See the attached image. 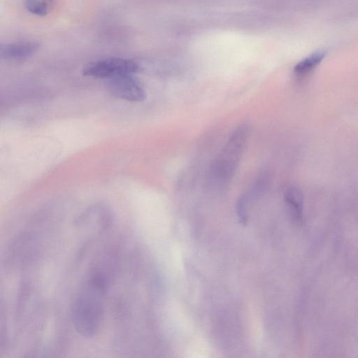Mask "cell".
<instances>
[{
    "mask_svg": "<svg viewBox=\"0 0 358 358\" xmlns=\"http://www.w3.org/2000/svg\"><path fill=\"white\" fill-rule=\"evenodd\" d=\"M112 267L110 261L103 258L96 259L74 301L73 324L76 331L83 336L92 337L100 329L112 278Z\"/></svg>",
    "mask_w": 358,
    "mask_h": 358,
    "instance_id": "obj_1",
    "label": "cell"
},
{
    "mask_svg": "<svg viewBox=\"0 0 358 358\" xmlns=\"http://www.w3.org/2000/svg\"><path fill=\"white\" fill-rule=\"evenodd\" d=\"M139 69V65L131 59L108 57L87 64L82 72L85 76L108 80L122 75L134 74Z\"/></svg>",
    "mask_w": 358,
    "mask_h": 358,
    "instance_id": "obj_3",
    "label": "cell"
},
{
    "mask_svg": "<svg viewBox=\"0 0 358 358\" xmlns=\"http://www.w3.org/2000/svg\"><path fill=\"white\" fill-rule=\"evenodd\" d=\"M36 42H20L1 45L0 57L7 60H19L33 55L39 49Z\"/></svg>",
    "mask_w": 358,
    "mask_h": 358,
    "instance_id": "obj_5",
    "label": "cell"
},
{
    "mask_svg": "<svg viewBox=\"0 0 358 358\" xmlns=\"http://www.w3.org/2000/svg\"><path fill=\"white\" fill-rule=\"evenodd\" d=\"M249 132L248 126L242 124L231 134L212 166L210 176L214 185H226L230 181L241 157Z\"/></svg>",
    "mask_w": 358,
    "mask_h": 358,
    "instance_id": "obj_2",
    "label": "cell"
},
{
    "mask_svg": "<svg viewBox=\"0 0 358 358\" xmlns=\"http://www.w3.org/2000/svg\"><path fill=\"white\" fill-rule=\"evenodd\" d=\"M106 87L113 96L127 101L141 102L146 98L143 85L133 74L108 79Z\"/></svg>",
    "mask_w": 358,
    "mask_h": 358,
    "instance_id": "obj_4",
    "label": "cell"
},
{
    "mask_svg": "<svg viewBox=\"0 0 358 358\" xmlns=\"http://www.w3.org/2000/svg\"><path fill=\"white\" fill-rule=\"evenodd\" d=\"M249 197L247 193L243 194L238 199L236 203V213L239 221L242 224H246L248 222V205Z\"/></svg>",
    "mask_w": 358,
    "mask_h": 358,
    "instance_id": "obj_8",
    "label": "cell"
},
{
    "mask_svg": "<svg viewBox=\"0 0 358 358\" xmlns=\"http://www.w3.org/2000/svg\"><path fill=\"white\" fill-rule=\"evenodd\" d=\"M327 51L318 50L300 61L294 68V73L298 76L307 75L315 69L325 58Z\"/></svg>",
    "mask_w": 358,
    "mask_h": 358,
    "instance_id": "obj_6",
    "label": "cell"
},
{
    "mask_svg": "<svg viewBox=\"0 0 358 358\" xmlns=\"http://www.w3.org/2000/svg\"><path fill=\"white\" fill-rule=\"evenodd\" d=\"M55 0H24L27 10L38 16L46 15L51 9Z\"/></svg>",
    "mask_w": 358,
    "mask_h": 358,
    "instance_id": "obj_7",
    "label": "cell"
}]
</instances>
